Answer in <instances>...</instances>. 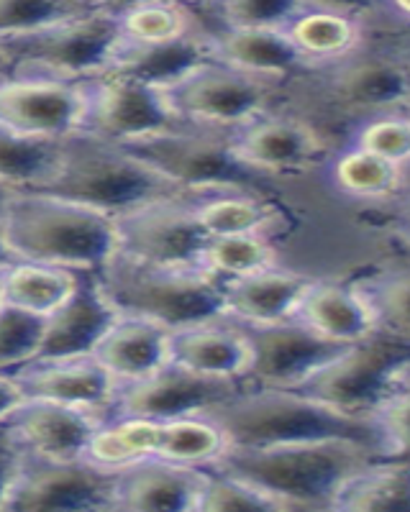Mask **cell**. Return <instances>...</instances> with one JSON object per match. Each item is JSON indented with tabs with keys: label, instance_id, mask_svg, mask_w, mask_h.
Listing matches in <instances>:
<instances>
[{
	"label": "cell",
	"instance_id": "35",
	"mask_svg": "<svg viewBox=\"0 0 410 512\" xmlns=\"http://www.w3.org/2000/svg\"><path fill=\"white\" fill-rule=\"evenodd\" d=\"M226 451H229L226 433L208 415L162 420L159 425V459L193 466V469H211Z\"/></svg>",
	"mask_w": 410,
	"mask_h": 512
},
{
	"label": "cell",
	"instance_id": "49",
	"mask_svg": "<svg viewBox=\"0 0 410 512\" xmlns=\"http://www.w3.org/2000/svg\"><path fill=\"white\" fill-rule=\"evenodd\" d=\"M398 231L405 241L410 244V195L405 198L403 208H400V216H398Z\"/></svg>",
	"mask_w": 410,
	"mask_h": 512
},
{
	"label": "cell",
	"instance_id": "43",
	"mask_svg": "<svg viewBox=\"0 0 410 512\" xmlns=\"http://www.w3.org/2000/svg\"><path fill=\"white\" fill-rule=\"evenodd\" d=\"M354 144L400 167H410V111L385 113L362 121L354 134Z\"/></svg>",
	"mask_w": 410,
	"mask_h": 512
},
{
	"label": "cell",
	"instance_id": "9",
	"mask_svg": "<svg viewBox=\"0 0 410 512\" xmlns=\"http://www.w3.org/2000/svg\"><path fill=\"white\" fill-rule=\"evenodd\" d=\"M410 372V341L375 333L349 346L300 392L357 418L377 420Z\"/></svg>",
	"mask_w": 410,
	"mask_h": 512
},
{
	"label": "cell",
	"instance_id": "47",
	"mask_svg": "<svg viewBox=\"0 0 410 512\" xmlns=\"http://www.w3.org/2000/svg\"><path fill=\"white\" fill-rule=\"evenodd\" d=\"M387 16L398 21V24L410 26V0H385Z\"/></svg>",
	"mask_w": 410,
	"mask_h": 512
},
{
	"label": "cell",
	"instance_id": "14",
	"mask_svg": "<svg viewBox=\"0 0 410 512\" xmlns=\"http://www.w3.org/2000/svg\"><path fill=\"white\" fill-rule=\"evenodd\" d=\"M80 82L85 108L77 131H88L113 144H129L144 136L185 126L162 90L152 85L111 75H93Z\"/></svg>",
	"mask_w": 410,
	"mask_h": 512
},
{
	"label": "cell",
	"instance_id": "4",
	"mask_svg": "<svg viewBox=\"0 0 410 512\" xmlns=\"http://www.w3.org/2000/svg\"><path fill=\"white\" fill-rule=\"evenodd\" d=\"M41 190L103 210L113 218L152 200L190 195L147 162L134 157L126 146L88 131H75L62 139L57 169Z\"/></svg>",
	"mask_w": 410,
	"mask_h": 512
},
{
	"label": "cell",
	"instance_id": "18",
	"mask_svg": "<svg viewBox=\"0 0 410 512\" xmlns=\"http://www.w3.org/2000/svg\"><path fill=\"white\" fill-rule=\"evenodd\" d=\"M106 415L67 402L26 397L6 425L26 454L49 461L85 459L90 438Z\"/></svg>",
	"mask_w": 410,
	"mask_h": 512
},
{
	"label": "cell",
	"instance_id": "33",
	"mask_svg": "<svg viewBox=\"0 0 410 512\" xmlns=\"http://www.w3.org/2000/svg\"><path fill=\"white\" fill-rule=\"evenodd\" d=\"M62 139L24 134L0 121V180L18 190H41L57 169Z\"/></svg>",
	"mask_w": 410,
	"mask_h": 512
},
{
	"label": "cell",
	"instance_id": "17",
	"mask_svg": "<svg viewBox=\"0 0 410 512\" xmlns=\"http://www.w3.org/2000/svg\"><path fill=\"white\" fill-rule=\"evenodd\" d=\"M241 162L267 180L303 175L326 157V141L298 116L264 113L231 134Z\"/></svg>",
	"mask_w": 410,
	"mask_h": 512
},
{
	"label": "cell",
	"instance_id": "30",
	"mask_svg": "<svg viewBox=\"0 0 410 512\" xmlns=\"http://www.w3.org/2000/svg\"><path fill=\"white\" fill-rule=\"evenodd\" d=\"M113 13L123 39L134 41H172L213 26L205 8L190 0H141Z\"/></svg>",
	"mask_w": 410,
	"mask_h": 512
},
{
	"label": "cell",
	"instance_id": "36",
	"mask_svg": "<svg viewBox=\"0 0 410 512\" xmlns=\"http://www.w3.org/2000/svg\"><path fill=\"white\" fill-rule=\"evenodd\" d=\"M354 282L375 310L380 331L410 341V259L387 264Z\"/></svg>",
	"mask_w": 410,
	"mask_h": 512
},
{
	"label": "cell",
	"instance_id": "16",
	"mask_svg": "<svg viewBox=\"0 0 410 512\" xmlns=\"http://www.w3.org/2000/svg\"><path fill=\"white\" fill-rule=\"evenodd\" d=\"M85 93L80 80L41 75H0V121L24 134L65 139L82 121Z\"/></svg>",
	"mask_w": 410,
	"mask_h": 512
},
{
	"label": "cell",
	"instance_id": "39",
	"mask_svg": "<svg viewBox=\"0 0 410 512\" xmlns=\"http://www.w3.org/2000/svg\"><path fill=\"white\" fill-rule=\"evenodd\" d=\"M44 315L11 303L0 305V372H16L34 361L44 341Z\"/></svg>",
	"mask_w": 410,
	"mask_h": 512
},
{
	"label": "cell",
	"instance_id": "11",
	"mask_svg": "<svg viewBox=\"0 0 410 512\" xmlns=\"http://www.w3.org/2000/svg\"><path fill=\"white\" fill-rule=\"evenodd\" d=\"M0 510L111 512L116 510V472L88 459L49 461L26 454Z\"/></svg>",
	"mask_w": 410,
	"mask_h": 512
},
{
	"label": "cell",
	"instance_id": "51",
	"mask_svg": "<svg viewBox=\"0 0 410 512\" xmlns=\"http://www.w3.org/2000/svg\"><path fill=\"white\" fill-rule=\"evenodd\" d=\"M18 192V187L8 185V182L0 180V216H3V210H6V205L11 203V198Z\"/></svg>",
	"mask_w": 410,
	"mask_h": 512
},
{
	"label": "cell",
	"instance_id": "7",
	"mask_svg": "<svg viewBox=\"0 0 410 512\" xmlns=\"http://www.w3.org/2000/svg\"><path fill=\"white\" fill-rule=\"evenodd\" d=\"M231 134L234 131L185 123L121 146L195 198L234 190L259 192L270 180L236 157Z\"/></svg>",
	"mask_w": 410,
	"mask_h": 512
},
{
	"label": "cell",
	"instance_id": "44",
	"mask_svg": "<svg viewBox=\"0 0 410 512\" xmlns=\"http://www.w3.org/2000/svg\"><path fill=\"white\" fill-rule=\"evenodd\" d=\"M24 456L26 451L21 448V443L16 441L11 428H8L6 423H0V507H3V500H6L8 489H11L18 469L24 464Z\"/></svg>",
	"mask_w": 410,
	"mask_h": 512
},
{
	"label": "cell",
	"instance_id": "48",
	"mask_svg": "<svg viewBox=\"0 0 410 512\" xmlns=\"http://www.w3.org/2000/svg\"><path fill=\"white\" fill-rule=\"evenodd\" d=\"M131 3H141V0H93L95 8H108V11H118V8H126ZM190 3H198L200 8H208L211 0H190Z\"/></svg>",
	"mask_w": 410,
	"mask_h": 512
},
{
	"label": "cell",
	"instance_id": "45",
	"mask_svg": "<svg viewBox=\"0 0 410 512\" xmlns=\"http://www.w3.org/2000/svg\"><path fill=\"white\" fill-rule=\"evenodd\" d=\"M305 8H321V11L346 13V16L362 18V21H377L387 16L385 0H303Z\"/></svg>",
	"mask_w": 410,
	"mask_h": 512
},
{
	"label": "cell",
	"instance_id": "27",
	"mask_svg": "<svg viewBox=\"0 0 410 512\" xmlns=\"http://www.w3.org/2000/svg\"><path fill=\"white\" fill-rule=\"evenodd\" d=\"M170 336V328L157 320L121 313L100 338L93 356L118 384L136 382L170 361Z\"/></svg>",
	"mask_w": 410,
	"mask_h": 512
},
{
	"label": "cell",
	"instance_id": "3",
	"mask_svg": "<svg viewBox=\"0 0 410 512\" xmlns=\"http://www.w3.org/2000/svg\"><path fill=\"white\" fill-rule=\"evenodd\" d=\"M16 259L98 272L116 254V218L44 190H18L3 210Z\"/></svg>",
	"mask_w": 410,
	"mask_h": 512
},
{
	"label": "cell",
	"instance_id": "37",
	"mask_svg": "<svg viewBox=\"0 0 410 512\" xmlns=\"http://www.w3.org/2000/svg\"><path fill=\"white\" fill-rule=\"evenodd\" d=\"M198 218L208 236L267 233L272 210L257 192H213L198 198Z\"/></svg>",
	"mask_w": 410,
	"mask_h": 512
},
{
	"label": "cell",
	"instance_id": "22",
	"mask_svg": "<svg viewBox=\"0 0 410 512\" xmlns=\"http://www.w3.org/2000/svg\"><path fill=\"white\" fill-rule=\"evenodd\" d=\"M118 315L95 272H82L72 295L47 315L39 356L93 354Z\"/></svg>",
	"mask_w": 410,
	"mask_h": 512
},
{
	"label": "cell",
	"instance_id": "40",
	"mask_svg": "<svg viewBox=\"0 0 410 512\" xmlns=\"http://www.w3.org/2000/svg\"><path fill=\"white\" fill-rule=\"evenodd\" d=\"M303 8V0H211L205 16L213 26L285 29Z\"/></svg>",
	"mask_w": 410,
	"mask_h": 512
},
{
	"label": "cell",
	"instance_id": "46",
	"mask_svg": "<svg viewBox=\"0 0 410 512\" xmlns=\"http://www.w3.org/2000/svg\"><path fill=\"white\" fill-rule=\"evenodd\" d=\"M26 400L24 387L18 384V379L8 372H0V423H6L11 418L13 410Z\"/></svg>",
	"mask_w": 410,
	"mask_h": 512
},
{
	"label": "cell",
	"instance_id": "1",
	"mask_svg": "<svg viewBox=\"0 0 410 512\" xmlns=\"http://www.w3.org/2000/svg\"><path fill=\"white\" fill-rule=\"evenodd\" d=\"M380 454L346 438L229 448L211 469L246 479L280 505V510H334L336 497L352 477Z\"/></svg>",
	"mask_w": 410,
	"mask_h": 512
},
{
	"label": "cell",
	"instance_id": "24",
	"mask_svg": "<svg viewBox=\"0 0 410 512\" xmlns=\"http://www.w3.org/2000/svg\"><path fill=\"white\" fill-rule=\"evenodd\" d=\"M211 41L213 57L262 80L290 85L311 72L293 41L287 39L285 29L211 26Z\"/></svg>",
	"mask_w": 410,
	"mask_h": 512
},
{
	"label": "cell",
	"instance_id": "29",
	"mask_svg": "<svg viewBox=\"0 0 410 512\" xmlns=\"http://www.w3.org/2000/svg\"><path fill=\"white\" fill-rule=\"evenodd\" d=\"M334 510L410 512V454L377 456L346 482Z\"/></svg>",
	"mask_w": 410,
	"mask_h": 512
},
{
	"label": "cell",
	"instance_id": "15",
	"mask_svg": "<svg viewBox=\"0 0 410 512\" xmlns=\"http://www.w3.org/2000/svg\"><path fill=\"white\" fill-rule=\"evenodd\" d=\"M241 384L244 382L205 377L175 361H167L149 377L118 384L108 418L172 420L205 415L239 392Z\"/></svg>",
	"mask_w": 410,
	"mask_h": 512
},
{
	"label": "cell",
	"instance_id": "50",
	"mask_svg": "<svg viewBox=\"0 0 410 512\" xmlns=\"http://www.w3.org/2000/svg\"><path fill=\"white\" fill-rule=\"evenodd\" d=\"M18 262L16 254L11 251V246H8V239H6V231H3V221H0V267H8V264Z\"/></svg>",
	"mask_w": 410,
	"mask_h": 512
},
{
	"label": "cell",
	"instance_id": "26",
	"mask_svg": "<svg viewBox=\"0 0 410 512\" xmlns=\"http://www.w3.org/2000/svg\"><path fill=\"white\" fill-rule=\"evenodd\" d=\"M311 280L313 277L280 267L223 280V313L226 318L249 326L293 318Z\"/></svg>",
	"mask_w": 410,
	"mask_h": 512
},
{
	"label": "cell",
	"instance_id": "20",
	"mask_svg": "<svg viewBox=\"0 0 410 512\" xmlns=\"http://www.w3.org/2000/svg\"><path fill=\"white\" fill-rule=\"evenodd\" d=\"M208 59H216L211 29L172 41H134L118 36L98 75L123 77L164 90Z\"/></svg>",
	"mask_w": 410,
	"mask_h": 512
},
{
	"label": "cell",
	"instance_id": "6",
	"mask_svg": "<svg viewBox=\"0 0 410 512\" xmlns=\"http://www.w3.org/2000/svg\"><path fill=\"white\" fill-rule=\"evenodd\" d=\"M300 80L311 82L336 113L359 123L410 111V49L390 16L369 24L367 44L352 57L305 72Z\"/></svg>",
	"mask_w": 410,
	"mask_h": 512
},
{
	"label": "cell",
	"instance_id": "12",
	"mask_svg": "<svg viewBox=\"0 0 410 512\" xmlns=\"http://www.w3.org/2000/svg\"><path fill=\"white\" fill-rule=\"evenodd\" d=\"M239 326L249 341V367L244 377V384L249 387L300 390L349 349L318 336L313 328L295 318L264 326Z\"/></svg>",
	"mask_w": 410,
	"mask_h": 512
},
{
	"label": "cell",
	"instance_id": "54",
	"mask_svg": "<svg viewBox=\"0 0 410 512\" xmlns=\"http://www.w3.org/2000/svg\"><path fill=\"white\" fill-rule=\"evenodd\" d=\"M6 72V57H3V47H0V75Z\"/></svg>",
	"mask_w": 410,
	"mask_h": 512
},
{
	"label": "cell",
	"instance_id": "8",
	"mask_svg": "<svg viewBox=\"0 0 410 512\" xmlns=\"http://www.w3.org/2000/svg\"><path fill=\"white\" fill-rule=\"evenodd\" d=\"M118 36L116 13L90 8L44 29L0 39V47L6 57V72L85 80L103 70Z\"/></svg>",
	"mask_w": 410,
	"mask_h": 512
},
{
	"label": "cell",
	"instance_id": "42",
	"mask_svg": "<svg viewBox=\"0 0 410 512\" xmlns=\"http://www.w3.org/2000/svg\"><path fill=\"white\" fill-rule=\"evenodd\" d=\"M90 8L93 0H0V39L44 29Z\"/></svg>",
	"mask_w": 410,
	"mask_h": 512
},
{
	"label": "cell",
	"instance_id": "28",
	"mask_svg": "<svg viewBox=\"0 0 410 512\" xmlns=\"http://www.w3.org/2000/svg\"><path fill=\"white\" fill-rule=\"evenodd\" d=\"M285 34L305 59L308 70H321L344 62L367 44L369 21L321 8H303L285 26Z\"/></svg>",
	"mask_w": 410,
	"mask_h": 512
},
{
	"label": "cell",
	"instance_id": "19",
	"mask_svg": "<svg viewBox=\"0 0 410 512\" xmlns=\"http://www.w3.org/2000/svg\"><path fill=\"white\" fill-rule=\"evenodd\" d=\"M11 374L24 387L26 397L67 402L106 418L118 387L113 374L93 354L39 356Z\"/></svg>",
	"mask_w": 410,
	"mask_h": 512
},
{
	"label": "cell",
	"instance_id": "5",
	"mask_svg": "<svg viewBox=\"0 0 410 512\" xmlns=\"http://www.w3.org/2000/svg\"><path fill=\"white\" fill-rule=\"evenodd\" d=\"M118 313L157 320L170 331L223 318V280L203 267H170L116 254L95 272Z\"/></svg>",
	"mask_w": 410,
	"mask_h": 512
},
{
	"label": "cell",
	"instance_id": "52",
	"mask_svg": "<svg viewBox=\"0 0 410 512\" xmlns=\"http://www.w3.org/2000/svg\"><path fill=\"white\" fill-rule=\"evenodd\" d=\"M395 24V29H398V34H400V39H403V44L405 47L410 49V26H403V24H398V21H393Z\"/></svg>",
	"mask_w": 410,
	"mask_h": 512
},
{
	"label": "cell",
	"instance_id": "21",
	"mask_svg": "<svg viewBox=\"0 0 410 512\" xmlns=\"http://www.w3.org/2000/svg\"><path fill=\"white\" fill-rule=\"evenodd\" d=\"M205 469L149 456L116 472V510L195 512Z\"/></svg>",
	"mask_w": 410,
	"mask_h": 512
},
{
	"label": "cell",
	"instance_id": "41",
	"mask_svg": "<svg viewBox=\"0 0 410 512\" xmlns=\"http://www.w3.org/2000/svg\"><path fill=\"white\" fill-rule=\"evenodd\" d=\"M282 512L280 505L246 479L221 469H205L195 512Z\"/></svg>",
	"mask_w": 410,
	"mask_h": 512
},
{
	"label": "cell",
	"instance_id": "23",
	"mask_svg": "<svg viewBox=\"0 0 410 512\" xmlns=\"http://www.w3.org/2000/svg\"><path fill=\"white\" fill-rule=\"evenodd\" d=\"M293 318L341 346H354L380 333L375 310L357 282L313 277Z\"/></svg>",
	"mask_w": 410,
	"mask_h": 512
},
{
	"label": "cell",
	"instance_id": "13",
	"mask_svg": "<svg viewBox=\"0 0 410 512\" xmlns=\"http://www.w3.org/2000/svg\"><path fill=\"white\" fill-rule=\"evenodd\" d=\"M118 251L170 267H200L211 241L198 218L195 195L152 200L116 218Z\"/></svg>",
	"mask_w": 410,
	"mask_h": 512
},
{
	"label": "cell",
	"instance_id": "31",
	"mask_svg": "<svg viewBox=\"0 0 410 512\" xmlns=\"http://www.w3.org/2000/svg\"><path fill=\"white\" fill-rule=\"evenodd\" d=\"M80 274L82 272H77V269L57 267V264L18 259L6 269L3 303H11L16 308L47 318L72 295V290L80 282Z\"/></svg>",
	"mask_w": 410,
	"mask_h": 512
},
{
	"label": "cell",
	"instance_id": "53",
	"mask_svg": "<svg viewBox=\"0 0 410 512\" xmlns=\"http://www.w3.org/2000/svg\"><path fill=\"white\" fill-rule=\"evenodd\" d=\"M11 267V264H8ZM8 267H0V305H3V280H6V269Z\"/></svg>",
	"mask_w": 410,
	"mask_h": 512
},
{
	"label": "cell",
	"instance_id": "34",
	"mask_svg": "<svg viewBox=\"0 0 410 512\" xmlns=\"http://www.w3.org/2000/svg\"><path fill=\"white\" fill-rule=\"evenodd\" d=\"M159 425L162 420L152 418H106L90 438L85 459L106 472H121L136 461L157 456Z\"/></svg>",
	"mask_w": 410,
	"mask_h": 512
},
{
	"label": "cell",
	"instance_id": "32",
	"mask_svg": "<svg viewBox=\"0 0 410 512\" xmlns=\"http://www.w3.org/2000/svg\"><path fill=\"white\" fill-rule=\"evenodd\" d=\"M331 180L349 198L382 203L403 195L405 167L352 144L331 164Z\"/></svg>",
	"mask_w": 410,
	"mask_h": 512
},
{
	"label": "cell",
	"instance_id": "25",
	"mask_svg": "<svg viewBox=\"0 0 410 512\" xmlns=\"http://www.w3.org/2000/svg\"><path fill=\"white\" fill-rule=\"evenodd\" d=\"M170 361L205 377L244 382L249 367V341L231 318H213L175 328L170 336Z\"/></svg>",
	"mask_w": 410,
	"mask_h": 512
},
{
	"label": "cell",
	"instance_id": "10",
	"mask_svg": "<svg viewBox=\"0 0 410 512\" xmlns=\"http://www.w3.org/2000/svg\"><path fill=\"white\" fill-rule=\"evenodd\" d=\"M280 88L285 85L236 70L221 59H208L162 93L185 123L236 131L270 113Z\"/></svg>",
	"mask_w": 410,
	"mask_h": 512
},
{
	"label": "cell",
	"instance_id": "38",
	"mask_svg": "<svg viewBox=\"0 0 410 512\" xmlns=\"http://www.w3.org/2000/svg\"><path fill=\"white\" fill-rule=\"evenodd\" d=\"M200 267L216 274L218 280H234L277 267V254L275 246L267 241V233L213 236L205 246Z\"/></svg>",
	"mask_w": 410,
	"mask_h": 512
},
{
	"label": "cell",
	"instance_id": "2",
	"mask_svg": "<svg viewBox=\"0 0 410 512\" xmlns=\"http://www.w3.org/2000/svg\"><path fill=\"white\" fill-rule=\"evenodd\" d=\"M208 418L221 425L229 448H262L280 443L328 441L346 438L393 454L377 420L357 418L316 400L300 390H272L241 384L229 400L208 410Z\"/></svg>",
	"mask_w": 410,
	"mask_h": 512
}]
</instances>
